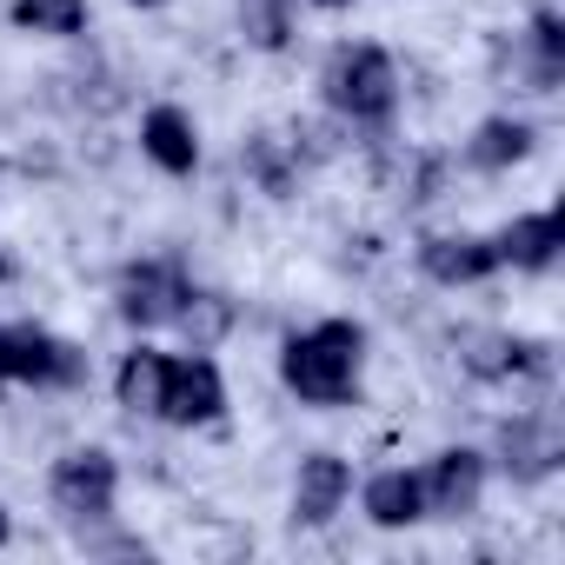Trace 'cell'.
<instances>
[{
	"mask_svg": "<svg viewBox=\"0 0 565 565\" xmlns=\"http://www.w3.org/2000/svg\"><path fill=\"white\" fill-rule=\"evenodd\" d=\"M360 366H366V327L360 320H320L279 347V386L300 406L340 413L360 406Z\"/></svg>",
	"mask_w": 565,
	"mask_h": 565,
	"instance_id": "6da1fadb",
	"label": "cell"
},
{
	"mask_svg": "<svg viewBox=\"0 0 565 565\" xmlns=\"http://www.w3.org/2000/svg\"><path fill=\"white\" fill-rule=\"evenodd\" d=\"M320 94H327V107H333L347 127H386V120L399 114V67H393L386 47L347 41V47L327 54Z\"/></svg>",
	"mask_w": 565,
	"mask_h": 565,
	"instance_id": "7a4b0ae2",
	"label": "cell"
},
{
	"mask_svg": "<svg viewBox=\"0 0 565 565\" xmlns=\"http://www.w3.org/2000/svg\"><path fill=\"white\" fill-rule=\"evenodd\" d=\"M0 380L8 386H54V393H74L87 386V353L34 320H8L0 327Z\"/></svg>",
	"mask_w": 565,
	"mask_h": 565,
	"instance_id": "3957f363",
	"label": "cell"
},
{
	"mask_svg": "<svg viewBox=\"0 0 565 565\" xmlns=\"http://www.w3.org/2000/svg\"><path fill=\"white\" fill-rule=\"evenodd\" d=\"M47 499L67 525H107L114 499H120V459L100 446H74L67 459H54L47 472Z\"/></svg>",
	"mask_w": 565,
	"mask_h": 565,
	"instance_id": "277c9868",
	"label": "cell"
},
{
	"mask_svg": "<svg viewBox=\"0 0 565 565\" xmlns=\"http://www.w3.org/2000/svg\"><path fill=\"white\" fill-rule=\"evenodd\" d=\"M186 294H193V279H186L180 259H127L120 279H114V307H120V320H127L134 333L173 327L180 307H186Z\"/></svg>",
	"mask_w": 565,
	"mask_h": 565,
	"instance_id": "5b68a950",
	"label": "cell"
},
{
	"mask_svg": "<svg viewBox=\"0 0 565 565\" xmlns=\"http://www.w3.org/2000/svg\"><path fill=\"white\" fill-rule=\"evenodd\" d=\"M167 426H220L226 419V380L213 366V353H186V360H167V386H160V413Z\"/></svg>",
	"mask_w": 565,
	"mask_h": 565,
	"instance_id": "8992f818",
	"label": "cell"
},
{
	"mask_svg": "<svg viewBox=\"0 0 565 565\" xmlns=\"http://www.w3.org/2000/svg\"><path fill=\"white\" fill-rule=\"evenodd\" d=\"M419 499H426V519H472L486 499V452H472V446L433 452L419 472Z\"/></svg>",
	"mask_w": 565,
	"mask_h": 565,
	"instance_id": "52a82bcc",
	"label": "cell"
},
{
	"mask_svg": "<svg viewBox=\"0 0 565 565\" xmlns=\"http://www.w3.org/2000/svg\"><path fill=\"white\" fill-rule=\"evenodd\" d=\"M459 366L472 380H525V373H545L552 366V347L545 340L499 333V327H466L459 333Z\"/></svg>",
	"mask_w": 565,
	"mask_h": 565,
	"instance_id": "ba28073f",
	"label": "cell"
},
{
	"mask_svg": "<svg viewBox=\"0 0 565 565\" xmlns=\"http://www.w3.org/2000/svg\"><path fill=\"white\" fill-rule=\"evenodd\" d=\"M419 273L433 287H479V279L499 273V253L486 233H433L419 239Z\"/></svg>",
	"mask_w": 565,
	"mask_h": 565,
	"instance_id": "9c48e42d",
	"label": "cell"
},
{
	"mask_svg": "<svg viewBox=\"0 0 565 565\" xmlns=\"http://www.w3.org/2000/svg\"><path fill=\"white\" fill-rule=\"evenodd\" d=\"M353 499V466L340 452H313L300 459V479H294V525H333Z\"/></svg>",
	"mask_w": 565,
	"mask_h": 565,
	"instance_id": "30bf717a",
	"label": "cell"
},
{
	"mask_svg": "<svg viewBox=\"0 0 565 565\" xmlns=\"http://www.w3.org/2000/svg\"><path fill=\"white\" fill-rule=\"evenodd\" d=\"M558 246H565V220L545 206V213H519L492 233V253L499 266H519V273H552L558 266Z\"/></svg>",
	"mask_w": 565,
	"mask_h": 565,
	"instance_id": "8fae6325",
	"label": "cell"
},
{
	"mask_svg": "<svg viewBox=\"0 0 565 565\" xmlns=\"http://www.w3.org/2000/svg\"><path fill=\"white\" fill-rule=\"evenodd\" d=\"M140 153H147L160 173L186 180V173L200 167V127H193V114H180V107H147V120H140Z\"/></svg>",
	"mask_w": 565,
	"mask_h": 565,
	"instance_id": "7c38bea8",
	"label": "cell"
},
{
	"mask_svg": "<svg viewBox=\"0 0 565 565\" xmlns=\"http://www.w3.org/2000/svg\"><path fill=\"white\" fill-rule=\"evenodd\" d=\"M499 452H505V472L512 479H545L552 466H558V426H552V413H519V419H505V433H499Z\"/></svg>",
	"mask_w": 565,
	"mask_h": 565,
	"instance_id": "4fadbf2b",
	"label": "cell"
},
{
	"mask_svg": "<svg viewBox=\"0 0 565 565\" xmlns=\"http://www.w3.org/2000/svg\"><path fill=\"white\" fill-rule=\"evenodd\" d=\"M360 512H366L373 525H386V532H399V525H419V519H426L419 472H406V466H386V472H373V479L360 486Z\"/></svg>",
	"mask_w": 565,
	"mask_h": 565,
	"instance_id": "5bb4252c",
	"label": "cell"
},
{
	"mask_svg": "<svg viewBox=\"0 0 565 565\" xmlns=\"http://www.w3.org/2000/svg\"><path fill=\"white\" fill-rule=\"evenodd\" d=\"M532 147H539V134H532L525 120L492 114V120H479L472 140H466V167H479V173H505V167L532 160Z\"/></svg>",
	"mask_w": 565,
	"mask_h": 565,
	"instance_id": "9a60e30c",
	"label": "cell"
},
{
	"mask_svg": "<svg viewBox=\"0 0 565 565\" xmlns=\"http://www.w3.org/2000/svg\"><path fill=\"white\" fill-rule=\"evenodd\" d=\"M167 360L173 353H160V347H134V353H120V366H114V399L134 413V419H153L160 413V386H167Z\"/></svg>",
	"mask_w": 565,
	"mask_h": 565,
	"instance_id": "2e32d148",
	"label": "cell"
},
{
	"mask_svg": "<svg viewBox=\"0 0 565 565\" xmlns=\"http://www.w3.org/2000/svg\"><path fill=\"white\" fill-rule=\"evenodd\" d=\"M8 21L21 34H47V41H74L87 34V0H14Z\"/></svg>",
	"mask_w": 565,
	"mask_h": 565,
	"instance_id": "e0dca14e",
	"label": "cell"
},
{
	"mask_svg": "<svg viewBox=\"0 0 565 565\" xmlns=\"http://www.w3.org/2000/svg\"><path fill=\"white\" fill-rule=\"evenodd\" d=\"M246 173L273 193V200H287L294 186H300V147H287V140H273V134H259V140H246Z\"/></svg>",
	"mask_w": 565,
	"mask_h": 565,
	"instance_id": "ac0fdd59",
	"label": "cell"
},
{
	"mask_svg": "<svg viewBox=\"0 0 565 565\" xmlns=\"http://www.w3.org/2000/svg\"><path fill=\"white\" fill-rule=\"evenodd\" d=\"M173 327L186 333V353H213V347L233 333V300H220V294H200V287H193Z\"/></svg>",
	"mask_w": 565,
	"mask_h": 565,
	"instance_id": "d6986e66",
	"label": "cell"
},
{
	"mask_svg": "<svg viewBox=\"0 0 565 565\" xmlns=\"http://www.w3.org/2000/svg\"><path fill=\"white\" fill-rule=\"evenodd\" d=\"M525 47H532V94H552V87L565 81V21H558L552 8H539Z\"/></svg>",
	"mask_w": 565,
	"mask_h": 565,
	"instance_id": "ffe728a7",
	"label": "cell"
},
{
	"mask_svg": "<svg viewBox=\"0 0 565 565\" xmlns=\"http://www.w3.org/2000/svg\"><path fill=\"white\" fill-rule=\"evenodd\" d=\"M239 41L259 54H279L294 41V0H239Z\"/></svg>",
	"mask_w": 565,
	"mask_h": 565,
	"instance_id": "44dd1931",
	"label": "cell"
},
{
	"mask_svg": "<svg viewBox=\"0 0 565 565\" xmlns=\"http://www.w3.org/2000/svg\"><path fill=\"white\" fill-rule=\"evenodd\" d=\"M307 8H320V14H340V8H353V0H307Z\"/></svg>",
	"mask_w": 565,
	"mask_h": 565,
	"instance_id": "7402d4cb",
	"label": "cell"
},
{
	"mask_svg": "<svg viewBox=\"0 0 565 565\" xmlns=\"http://www.w3.org/2000/svg\"><path fill=\"white\" fill-rule=\"evenodd\" d=\"M14 539V519H8V505H0V545H8Z\"/></svg>",
	"mask_w": 565,
	"mask_h": 565,
	"instance_id": "603a6c76",
	"label": "cell"
},
{
	"mask_svg": "<svg viewBox=\"0 0 565 565\" xmlns=\"http://www.w3.org/2000/svg\"><path fill=\"white\" fill-rule=\"evenodd\" d=\"M127 8H140V14H153V8H167V0H127Z\"/></svg>",
	"mask_w": 565,
	"mask_h": 565,
	"instance_id": "cb8c5ba5",
	"label": "cell"
},
{
	"mask_svg": "<svg viewBox=\"0 0 565 565\" xmlns=\"http://www.w3.org/2000/svg\"><path fill=\"white\" fill-rule=\"evenodd\" d=\"M0 287H8V253H0Z\"/></svg>",
	"mask_w": 565,
	"mask_h": 565,
	"instance_id": "d4e9b609",
	"label": "cell"
}]
</instances>
